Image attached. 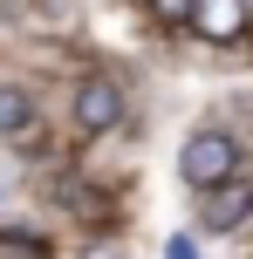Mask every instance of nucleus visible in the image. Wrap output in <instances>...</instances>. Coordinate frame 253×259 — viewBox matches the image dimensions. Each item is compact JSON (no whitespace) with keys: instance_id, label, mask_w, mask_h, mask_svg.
<instances>
[{"instance_id":"nucleus-6","label":"nucleus","mask_w":253,"mask_h":259,"mask_svg":"<svg viewBox=\"0 0 253 259\" xmlns=\"http://www.w3.org/2000/svg\"><path fill=\"white\" fill-rule=\"evenodd\" d=\"M151 14H158L164 27H185L192 21V0H151Z\"/></svg>"},{"instance_id":"nucleus-9","label":"nucleus","mask_w":253,"mask_h":259,"mask_svg":"<svg viewBox=\"0 0 253 259\" xmlns=\"http://www.w3.org/2000/svg\"><path fill=\"white\" fill-rule=\"evenodd\" d=\"M96 259H117V252H96Z\"/></svg>"},{"instance_id":"nucleus-3","label":"nucleus","mask_w":253,"mask_h":259,"mask_svg":"<svg viewBox=\"0 0 253 259\" xmlns=\"http://www.w3.org/2000/svg\"><path fill=\"white\" fill-rule=\"evenodd\" d=\"M192 27L226 48V41L246 34V0H192Z\"/></svg>"},{"instance_id":"nucleus-8","label":"nucleus","mask_w":253,"mask_h":259,"mask_svg":"<svg viewBox=\"0 0 253 259\" xmlns=\"http://www.w3.org/2000/svg\"><path fill=\"white\" fill-rule=\"evenodd\" d=\"M164 259H199V252H192V239H171V246H164Z\"/></svg>"},{"instance_id":"nucleus-1","label":"nucleus","mask_w":253,"mask_h":259,"mask_svg":"<svg viewBox=\"0 0 253 259\" xmlns=\"http://www.w3.org/2000/svg\"><path fill=\"white\" fill-rule=\"evenodd\" d=\"M233 170H240V143H233L226 130H199V137L185 143V157H178V178H185L192 191H219Z\"/></svg>"},{"instance_id":"nucleus-7","label":"nucleus","mask_w":253,"mask_h":259,"mask_svg":"<svg viewBox=\"0 0 253 259\" xmlns=\"http://www.w3.org/2000/svg\"><path fill=\"white\" fill-rule=\"evenodd\" d=\"M0 259H41V239H14V232H0Z\"/></svg>"},{"instance_id":"nucleus-2","label":"nucleus","mask_w":253,"mask_h":259,"mask_svg":"<svg viewBox=\"0 0 253 259\" xmlns=\"http://www.w3.org/2000/svg\"><path fill=\"white\" fill-rule=\"evenodd\" d=\"M117 116H123V96H117V82L89 75V82H82V89H76V123L89 130V137H103V130L117 123Z\"/></svg>"},{"instance_id":"nucleus-4","label":"nucleus","mask_w":253,"mask_h":259,"mask_svg":"<svg viewBox=\"0 0 253 259\" xmlns=\"http://www.w3.org/2000/svg\"><path fill=\"white\" fill-rule=\"evenodd\" d=\"M253 211V170H233L226 184H219V198H212V211H205V232H233Z\"/></svg>"},{"instance_id":"nucleus-5","label":"nucleus","mask_w":253,"mask_h":259,"mask_svg":"<svg viewBox=\"0 0 253 259\" xmlns=\"http://www.w3.org/2000/svg\"><path fill=\"white\" fill-rule=\"evenodd\" d=\"M0 137L7 143H34L41 137V116H34V103H27V89H0Z\"/></svg>"}]
</instances>
